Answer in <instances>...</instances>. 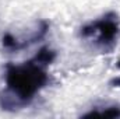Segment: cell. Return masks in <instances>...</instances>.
Instances as JSON below:
<instances>
[{
  "instance_id": "1",
  "label": "cell",
  "mask_w": 120,
  "mask_h": 119,
  "mask_svg": "<svg viewBox=\"0 0 120 119\" xmlns=\"http://www.w3.org/2000/svg\"><path fill=\"white\" fill-rule=\"evenodd\" d=\"M46 66L32 59L24 64H8L6 69V90L0 94V107L6 111H15L28 105L43 88L49 76Z\"/></svg>"
},
{
  "instance_id": "3",
  "label": "cell",
  "mask_w": 120,
  "mask_h": 119,
  "mask_svg": "<svg viewBox=\"0 0 120 119\" xmlns=\"http://www.w3.org/2000/svg\"><path fill=\"white\" fill-rule=\"evenodd\" d=\"M34 59L36 60L38 63L43 64V66H49L53 60L56 59V52L48 46H43L38 51V53L34 56Z\"/></svg>"
},
{
  "instance_id": "5",
  "label": "cell",
  "mask_w": 120,
  "mask_h": 119,
  "mask_svg": "<svg viewBox=\"0 0 120 119\" xmlns=\"http://www.w3.org/2000/svg\"><path fill=\"white\" fill-rule=\"evenodd\" d=\"M112 84H113L115 87H116V86L120 87V77H119V79H116V80H113V81H112Z\"/></svg>"
},
{
  "instance_id": "2",
  "label": "cell",
  "mask_w": 120,
  "mask_h": 119,
  "mask_svg": "<svg viewBox=\"0 0 120 119\" xmlns=\"http://www.w3.org/2000/svg\"><path fill=\"white\" fill-rule=\"evenodd\" d=\"M119 31L120 27L117 23V17L113 13H109L105 17L84 25L80 31V35L82 38L95 36V44L99 48H102L103 51H110L116 44Z\"/></svg>"
},
{
  "instance_id": "4",
  "label": "cell",
  "mask_w": 120,
  "mask_h": 119,
  "mask_svg": "<svg viewBox=\"0 0 120 119\" xmlns=\"http://www.w3.org/2000/svg\"><path fill=\"white\" fill-rule=\"evenodd\" d=\"M84 118H92V116H101V118H119L120 116V108L117 107H108L103 111L99 109H92L91 112L82 115Z\"/></svg>"
}]
</instances>
